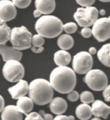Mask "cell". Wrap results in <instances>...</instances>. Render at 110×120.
I'll return each mask as SVG.
<instances>
[{
  "label": "cell",
  "mask_w": 110,
  "mask_h": 120,
  "mask_svg": "<svg viewBox=\"0 0 110 120\" xmlns=\"http://www.w3.org/2000/svg\"><path fill=\"white\" fill-rule=\"evenodd\" d=\"M49 83L54 90L60 94H68L76 86V73L67 66L57 67L51 72Z\"/></svg>",
  "instance_id": "obj_1"
},
{
  "label": "cell",
  "mask_w": 110,
  "mask_h": 120,
  "mask_svg": "<svg viewBox=\"0 0 110 120\" xmlns=\"http://www.w3.org/2000/svg\"><path fill=\"white\" fill-rule=\"evenodd\" d=\"M29 98L38 105H45L53 99L54 89L49 81L43 78L33 79L29 84Z\"/></svg>",
  "instance_id": "obj_2"
},
{
  "label": "cell",
  "mask_w": 110,
  "mask_h": 120,
  "mask_svg": "<svg viewBox=\"0 0 110 120\" xmlns=\"http://www.w3.org/2000/svg\"><path fill=\"white\" fill-rule=\"evenodd\" d=\"M63 23L60 19L52 15H44L37 20L35 30L37 33L45 38H55L63 31Z\"/></svg>",
  "instance_id": "obj_3"
},
{
  "label": "cell",
  "mask_w": 110,
  "mask_h": 120,
  "mask_svg": "<svg viewBox=\"0 0 110 120\" xmlns=\"http://www.w3.org/2000/svg\"><path fill=\"white\" fill-rule=\"evenodd\" d=\"M12 47L18 50L29 49L31 47L32 34L25 26L11 29L10 39Z\"/></svg>",
  "instance_id": "obj_4"
},
{
  "label": "cell",
  "mask_w": 110,
  "mask_h": 120,
  "mask_svg": "<svg viewBox=\"0 0 110 120\" xmlns=\"http://www.w3.org/2000/svg\"><path fill=\"white\" fill-rule=\"evenodd\" d=\"M84 81L89 89L94 91H102L108 83L106 74L100 69H91L87 72Z\"/></svg>",
  "instance_id": "obj_5"
},
{
  "label": "cell",
  "mask_w": 110,
  "mask_h": 120,
  "mask_svg": "<svg viewBox=\"0 0 110 120\" xmlns=\"http://www.w3.org/2000/svg\"><path fill=\"white\" fill-rule=\"evenodd\" d=\"M98 11L94 7H80L77 8L73 15L74 19L80 26L89 27L97 21Z\"/></svg>",
  "instance_id": "obj_6"
},
{
  "label": "cell",
  "mask_w": 110,
  "mask_h": 120,
  "mask_svg": "<svg viewBox=\"0 0 110 120\" xmlns=\"http://www.w3.org/2000/svg\"><path fill=\"white\" fill-rule=\"evenodd\" d=\"M3 75L6 80L11 83H16L25 75V68L20 61L17 60H10L3 65Z\"/></svg>",
  "instance_id": "obj_7"
},
{
  "label": "cell",
  "mask_w": 110,
  "mask_h": 120,
  "mask_svg": "<svg viewBox=\"0 0 110 120\" xmlns=\"http://www.w3.org/2000/svg\"><path fill=\"white\" fill-rule=\"evenodd\" d=\"M93 63L91 55L86 51H81L74 56L72 61L73 70L79 74H86L91 70Z\"/></svg>",
  "instance_id": "obj_8"
},
{
  "label": "cell",
  "mask_w": 110,
  "mask_h": 120,
  "mask_svg": "<svg viewBox=\"0 0 110 120\" xmlns=\"http://www.w3.org/2000/svg\"><path fill=\"white\" fill-rule=\"evenodd\" d=\"M92 35L98 42L110 39V16L97 19L92 25Z\"/></svg>",
  "instance_id": "obj_9"
},
{
  "label": "cell",
  "mask_w": 110,
  "mask_h": 120,
  "mask_svg": "<svg viewBox=\"0 0 110 120\" xmlns=\"http://www.w3.org/2000/svg\"><path fill=\"white\" fill-rule=\"evenodd\" d=\"M17 10L12 1L0 0V20L7 22L15 18Z\"/></svg>",
  "instance_id": "obj_10"
},
{
  "label": "cell",
  "mask_w": 110,
  "mask_h": 120,
  "mask_svg": "<svg viewBox=\"0 0 110 120\" xmlns=\"http://www.w3.org/2000/svg\"><path fill=\"white\" fill-rule=\"evenodd\" d=\"M9 94L14 99H18L22 97L25 96L29 91V84L27 81L21 79L14 86L8 89Z\"/></svg>",
  "instance_id": "obj_11"
},
{
  "label": "cell",
  "mask_w": 110,
  "mask_h": 120,
  "mask_svg": "<svg viewBox=\"0 0 110 120\" xmlns=\"http://www.w3.org/2000/svg\"><path fill=\"white\" fill-rule=\"evenodd\" d=\"M0 54L3 60L7 62L10 60L20 61L22 58V52L12 47H8L5 45H0Z\"/></svg>",
  "instance_id": "obj_12"
},
{
  "label": "cell",
  "mask_w": 110,
  "mask_h": 120,
  "mask_svg": "<svg viewBox=\"0 0 110 120\" xmlns=\"http://www.w3.org/2000/svg\"><path fill=\"white\" fill-rule=\"evenodd\" d=\"M92 114L94 117L107 119L110 114V107L101 100L97 99L92 103Z\"/></svg>",
  "instance_id": "obj_13"
},
{
  "label": "cell",
  "mask_w": 110,
  "mask_h": 120,
  "mask_svg": "<svg viewBox=\"0 0 110 120\" xmlns=\"http://www.w3.org/2000/svg\"><path fill=\"white\" fill-rule=\"evenodd\" d=\"M1 120H23V114L13 105H7L1 111Z\"/></svg>",
  "instance_id": "obj_14"
},
{
  "label": "cell",
  "mask_w": 110,
  "mask_h": 120,
  "mask_svg": "<svg viewBox=\"0 0 110 120\" xmlns=\"http://www.w3.org/2000/svg\"><path fill=\"white\" fill-rule=\"evenodd\" d=\"M50 110L56 116L65 113L67 109V103L61 97H56L49 103Z\"/></svg>",
  "instance_id": "obj_15"
},
{
  "label": "cell",
  "mask_w": 110,
  "mask_h": 120,
  "mask_svg": "<svg viewBox=\"0 0 110 120\" xmlns=\"http://www.w3.org/2000/svg\"><path fill=\"white\" fill-rule=\"evenodd\" d=\"M34 4L36 9L44 15L52 13L56 7L55 0H35Z\"/></svg>",
  "instance_id": "obj_16"
},
{
  "label": "cell",
  "mask_w": 110,
  "mask_h": 120,
  "mask_svg": "<svg viewBox=\"0 0 110 120\" xmlns=\"http://www.w3.org/2000/svg\"><path fill=\"white\" fill-rule=\"evenodd\" d=\"M16 107L22 114L27 116L32 112L34 107V102L29 97L24 96L18 99Z\"/></svg>",
  "instance_id": "obj_17"
},
{
  "label": "cell",
  "mask_w": 110,
  "mask_h": 120,
  "mask_svg": "<svg viewBox=\"0 0 110 120\" xmlns=\"http://www.w3.org/2000/svg\"><path fill=\"white\" fill-rule=\"evenodd\" d=\"M71 61V56L67 50H60L54 54V61L58 67H66Z\"/></svg>",
  "instance_id": "obj_18"
},
{
  "label": "cell",
  "mask_w": 110,
  "mask_h": 120,
  "mask_svg": "<svg viewBox=\"0 0 110 120\" xmlns=\"http://www.w3.org/2000/svg\"><path fill=\"white\" fill-rule=\"evenodd\" d=\"M97 57L104 65L110 68V43L104 45L98 50Z\"/></svg>",
  "instance_id": "obj_19"
},
{
  "label": "cell",
  "mask_w": 110,
  "mask_h": 120,
  "mask_svg": "<svg viewBox=\"0 0 110 120\" xmlns=\"http://www.w3.org/2000/svg\"><path fill=\"white\" fill-rule=\"evenodd\" d=\"M76 117L80 120H88L92 116L91 107L88 104L82 103L77 106L75 110Z\"/></svg>",
  "instance_id": "obj_20"
},
{
  "label": "cell",
  "mask_w": 110,
  "mask_h": 120,
  "mask_svg": "<svg viewBox=\"0 0 110 120\" xmlns=\"http://www.w3.org/2000/svg\"><path fill=\"white\" fill-rule=\"evenodd\" d=\"M57 44L61 50H68L73 47V38L69 34H62L60 36L58 40H57Z\"/></svg>",
  "instance_id": "obj_21"
},
{
  "label": "cell",
  "mask_w": 110,
  "mask_h": 120,
  "mask_svg": "<svg viewBox=\"0 0 110 120\" xmlns=\"http://www.w3.org/2000/svg\"><path fill=\"white\" fill-rule=\"evenodd\" d=\"M11 31L6 22L0 20V45H5L10 39Z\"/></svg>",
  "instance_id": "obj_22"
},
{
  "label": "cell",
  "mask_w": 110,
  "mask_h": 120,
  "mask_svg": "<svg viewBox=\"0 0 110 120\" xmlns=\"http://www.w3.org/2000/svg\"><path fill=\"white\" fill-rule=\"evenodd\" d=\"M80 101L82 103H85V104H88L91 103L94 101V98L93 94H92L90 91H84L82 92L80 95Z\"/></svg>",
  "instance_id": "obj_23"
},
{
  "label": "cell",
  "mask_w": 110,
  "mask_h": 120,
  "mask_svg": "<svg viewBox=\"0 0 110 120\" xmlns=\"http://www.w3.org/2000/svg\"><path fill=\"white\" fill-rule=\"evenodd\" d=\"M77 29H78V26L76 23L74 22H68L63 25V30L65 31L66 34L69 35L76 32Z\"/></svg>",
  "instance_id": "obj_24"
},
{
  "label": "cell",
  "mask_w": 110,
  "mask_h": 120,
  "mask_svg": "<svg viewBox=\"0 0 110 120\" xmlns=\"http://www.w3.org/2000/svg\"><path fill=\"white\" fill-rule=\"evenodd\" d=\"M45 43V39L43 37L40 36L39 34H35L32 36L31 44H32L33 47H41Z\"/></svg>",
  "instance_id": "obj_25"
},
{
  "label": "cell",
  "mask_w": 110,
  "mask_h": 120,
  "mask_svg": "<svg viewBox=\"0 0 110 120\" xmlns=\"http://www.w3.org/2000/svg\"><path fill=\"white\" fill-rule=\"evenodd\" d=\"M32 0H12V2L16 7L19 8H25L28 7Z\"/></svg>",
  "instance_id": "obj_26"
},
{
  "label": "cell",
  "mask_w": 110,
  "mask_h": 120,
  "mask_svg": "<svg viewBox=\"0 0 110 120\" xmlns=\"http://www.w3.org/2000/svg\"><path fill=\"white\" fill-rule=\"evenodd\" d=\"M67 99L69 101H70L71 102H75L76 101L80 98V94H79V92L76 90H72L70 92H69L67 94Z\"/></svg>",
  "instance_id": "obj_27"
},
{
  "label": "cell",
  "mask_w": 110,
  "mask_h": 120,
  "mask_svg": "<svg viewBox=\"0 0 110 120\" xmlns=\"http://www.w3.org/2000/svg\"><path fill=\"white\" fill-rule=\"evenodd\" d=\"M24 120H44L40 115L35 112H31L27 115Z\"/></svg>",
  "instance_id": "obj_28"
},
{
  "label": "cell",
  "mask_w": 110,
  "mask_h": 120,
  "mask_svg": "<svg viewBox=\"0 0 110 120\" xmlns=\"http://www.w3.org/2000/svg\"><path fill=\"white\" fill-rule=\"evenodd\" d=\"M76 3L83 7H90L94 4L95 0H76Z\"/></svg>",
  "instance_id": "obj_29"
},
{
  "label": "cell",
  "mask_w": 110,
  "mask_h": 120,
  "mask_svg": "<svg viewBox=\"0 0 110 120\" xmlns=\"http://www.w3.org/2000/svg\"><path fill=\"white\" fill-rule=\"evenodd\" d=\"M80 34L82 36L84 37V38H89L92 36L91 29L89 27H84L83 29H82Z\"/></svg>",
  "instance_id": "obj_30"
},
{
  "label": "cell",
  "mask_w": 110,
  "mask_h": 120,
  "mask_svg": "<svg viewBox=\"0 0 110 120\" xmlns=\"http://www.w3.org/2000/svg\"><path fill=\"white\" fill-rule=\"evenodd\" d=\"M103 97L105 101L110 102V84L107 85L103 90Z\"/></svg>",
  "instance_id": "obj_31"
},
{
  "label": "cell",
  "mask_w": 110,
  "mask_h": 120,
  "mask_svg": "<svg viewBox=\"0 0 110 120\" xmlns=\"http://www.w3.org/2000/svg\"><path fill=\"white\" fill-rule=\"evenodd\" d=\"M31 50L34 53H36V54H39V53H41L44 50V48L43 47H31Z\"/></svg>",
  "instance_id": "obj_32"
},
{
  "label": "cell",
  "mask_w": 110,
  "mask_h": 120,
  "mask_svg": "<svg viewBox=\"0 0 110 120\" xmlns=\"http://www.w3.org/2000/svg\"><path fill=\"white\" fill-rule=\"evenodd\" d=\"M53 120H69L68 116L65 115H57L55 118H53Z\"/></svg>",
  "instance_id": "obj_33"
},
{
  "label": "cell",
  "mask_w": 110,
  "mask_h": 120,
  "mask_svg": "<svg viewBox=\"0 0 110 120\" xmlns=\"http://www.w3.org/2000/svg\"><path fill=\"white\" fill-rule=\"evenodd\" d=\"M4 107H5V101L3 96L0 95V112H1Z\"/></svg>",
  "instance_id": "obj_34"
},
{
  "label": "cell",
  "mask_w": 110,
  "mask_h": 120,
  "mask_svg": "<svg viewBox=\"0 0 110 120\" xmlns=\"http://www.w3.org/2000/svg\"><path fill=\"white\" fill-rule=\"evenodd\" d=\"M43 118L44 120H53V116L51 114H45L43 116Z\"/></svg>",
  "instance_id": "obj_35"
},
{
  "label": "cell",
  "mask_w": 110,
  "mask_h": 120,
  "mask_svg": "<svg viewBox=\"0 0 110 120\" xmlns=\"http://www.w3.org/2000/svg\"><path fill=\"white\" fill-rule=\"evenodd\" d=\"M91 55H94L96 54L97 53V49L95 48V47H90L89 49V52H88Z\"/></svg>",
  "instance_id": "obj_36"
},
{
  "label": "cell",
  "mask_w": 110,
  "mask_h": 120,
  "mask_svg": "<svg viewBox=\"0 0 110 120\" xmlns=\"http://www.w3.org/2000/svg\"><path fill=\"white\" fill-rule=\"evenodd\" d=\"M33 15H34V18H39L41 15H42V13L39 12V11H38L36 9H35L33 12Z\"/></svg>",
  "instance_id": "obj_37"
},
{
  "label": "cell",
  "mask_w": 110,
  "mask_h": 120,
  "mask_svg": "<svg viewBox=\"0 0 110 120\" xmlns=\"http://www.w3.org/2000/svg\"><path fill=\"white\" fill-rule=\"evenodd\" d=\"M98 13H99L101 16H104L105 14H106V11H105L104 9H101V10H100V11L98 12Z\"/></svg>",
  "instance_id": "obj_38"
},
{
  "label": "cell",
  "mask_w": 110,
  "mask_h": 120,
  "mask_svg": "<svg viewBox=\"0 0 110 120\" xmlns=\"http://www.w3.org/2000/svg\"><path fill=\"white\" fill-rule=\"evenodd\" d=\"M68 119L69 120H75V117H74L73 116H72V115H70V116H68Z\"/></svg>",
  "instance_id": "obj_39"
},
{
  "label": "cell",
  "mask_w": 110,
  "mask_h": 120,
  "mask_svg": "<svg viewBox=\"0 0 110 120\" xmlns=\"http://www.w3.org/2000/svg\"><path fill=\"white\" fill-rule=\"evenodd\" d=\"M101 2H103V3H108V2H110V0H99Z\"/></svg>",
  "instance_id": "obj_40"
},
{
  "label": "cell",
  "mask_w": 110,
  "mask_h": 120,
  "mask_svg": "<svg viewBox=\"0 0 110 120\" xmlns=\"http://www.w3.org/2000/svg\"><path fill=\"white\" fill-rule=\"evenodd\" d=\"M91 120H102L100 117H94L93 118H92Z\"/></svg>",
  "instance_id": "obj_41"
}]
</instances>
